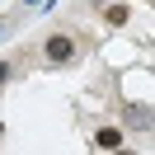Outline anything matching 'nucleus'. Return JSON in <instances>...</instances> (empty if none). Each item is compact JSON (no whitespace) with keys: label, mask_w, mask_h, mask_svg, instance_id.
Masks as SVG:
<instances>
[{"label":"nucleus","mask_w":155,"mask_h":155,"mask_svg":"<svg viewBox=\"0 0 155 155\" xmlns=\"http://www.w3.org/2000/svg\"><path fill=\"white\" fill-rule=\"evenodd\" d=\"M42 57H47L52 66H71V61H75V38H71V33H52L47 47H42Z\"/></svg>","instance_id":"f257e3e1"},{"label":"nucleus","mask_w":155,"mask_h":155,"mask_svg":"<svg viewBox=\"0 0 155 155\" xmlns=\"http://www.w3.org/2000/svg\"><path fill=\"white\" fill-rule=\"evenodd\" d=\"M122 117H127V127H141V132H150V127H155V113H150L146 104H132Z\"/></svg>","instance_id":"f03ea898"},{"label":"nucleus","mask_w":155,"mask_h":155,"mask_svg":"<svg viewBox=\"0 0 155 155\" xmlns=\"http://www.w3.org/2000/svg\"><path fill=\"white\" fill-rule=\"evenodd\" d=\"M99 146H104V150H117V146H122V132H117V127H99V136H94Z\"/></svg>","instance_id":"7ed1b4c3"},{"label":"nucleus","mask_w":155,"mask_h":155,"mask_svg":"<svg viewBox=\"0 0 155 155\" xmlns=\"http://www.w3.org/2000/svg\"><path fill=\"white\" fill-rule=\"evenodd\" d=\"M104 19H108V24H127V5H108Z\"/></svg>","instance_id":"20e7f679"},{"label":"nucleus","mask_w":155,"mask_h":155,"mask_svg":"<svg viewBox=\"0 0 155 155\" xmlns=\"http://www.w3.org/2000/svg\"><path fill=\"white\" fill-rule=\"evenodd\" d=\"M10 75H14V66H10V61H0V85H5Z\"/></svg>","instance_id":"39448f33"},{"label":"nucleus","mask_w":155,"mask_h":155,"mask_svg":"<svg viewBox=\"0 0 155 155\" xmlns=\"http://www.w3.org/2000/svg\"><path fill=\"white\" fill-rule=\"evenodd\" d=\"M24 5H42V0H24Z\"/></svg>","instance_id":"423d86ee"},{"label":"nucleus","mask_w":155,"mask_h":155,"mask_svg":"<svg viewBox=\"0 0 155 155\" xmlns=\"http://www.w3.org/2000/svg\"><path fill=\"white\" fill-rule=\"evenodd\" d=\"M117 155H136V150H117Z\"/></svg>","instance_id":"0eeeda50"},{"label":"nucleus","mask_w":155,"mask_h":155,"mask_svg":"<svg viewBox=\"0 0 155 155\" xmlns=\"http://www.w3.org/2000/svg\"><path fill=\"white\" fill-rule=\"evenodd\" d=\"M0 33H5V24H0Z\"/></svg>","instance_id":"6e6552de"}]
</instances>
